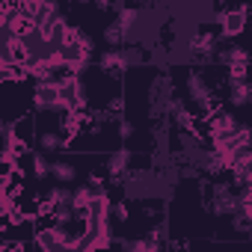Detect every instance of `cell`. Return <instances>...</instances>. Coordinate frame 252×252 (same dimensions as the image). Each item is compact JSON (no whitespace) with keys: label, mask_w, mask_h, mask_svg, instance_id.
Segmentation results:
<instances>
[{"label":"cell","mask_w":252,"mask_h":252,"mask_svg":"<svg viewBox=\"0 0 252 252\" xmlns=\"http://www.w3.org/2000/svg\"><path fill=\"white\" fill-rule=\"evenodd\" d=\"M128 172H131V152L128 149H119V152H113L107 158V175H110V181L122 184L125 178H128Z\"/></svg>","instance_id":"cell-8"},{"label":"cell","mask_w":252,"mask_h":252,"mask_svg":"<svg viewBox=\"0 0 252 252\" xmlns=\"http://www.w3.org/2000/svg\"><path fill=\"white\" fill-rule=\"evenodd\" d=\"M205 122H208V137H211V140H225V137H231V134H237V131H240L237 119H234L231 113H225V110H220V113L208 116Z\"/></svg>","instance_id":"cell-6"},{"label":"cell","mask_w":252,"mask_h":252,"mask_svg":"<svg viewBox=\"0 0 252 252\" xmlns=\"http://www.w3.org/2000/svg\"><path fill=\"white\" fill-rule=\"evenodd\" d=\"M231 225H234V231H240V234H252V217H246L243 211H240V214H234Z\"/></svg>","instance_id":"cell-16"},{"label":"cell","mask_w":252,"mask_h":252,"mask_svg":"<svg viewBox=\"0 0 252 252\" xmlns=\"http://www.w3.org/2000/svg\"><path fill=\"white\" fill-rule=\"evenodd\" d=\"M0 77H3V80H24L27 71L21 65H3V68H0Z\"/></svg>","instance_id":"cell-17"},{"label":"cell","mask_w":252,"mask_h":252,"mask_svg":"<svg viewBox=\"0 0 252 252\" xmlns=\"http://www.w3.org/2000/svg\"><path fill=\"white\" fill-rule=\"evenodd\" d=\"M33 104L39 113H65V98L60 80H39L33 89Z\"/></svg>","instance_id":"cell-1"},{"label":"cell","mask_w":252,"mask_h":252,"mask_svg":"<svg viewBox=\"0 0 252 252\" xmlns=\"http://www.w3.org/2000/svg\"><path fill=\"white\" fill-rule=\"evenodd\" d=\"M110 211H113V217H119L122 222L128 220V208H125V205H110Z\"/></svg>","instance_id":"cell-20"},{"label":"cell","mask_w":252,"mask_h":252,"mask_svg":"<svg viewBox=\"0 0 252 252\" xmlns=\"http://www.w3.org/2000/svg\"><path fill=\"white\" fill-rule=\"evenodd\" d=\"M57 149H63L60 134H42V152H57Z\"/></svg>","instance_id":"cell-18"},{"label":"cell","mask_w":252,"mask_h":252,"mask_svg":"<svg viewBox=\"0 0 252 252\" xmlns=\"http://www.w3.org/2000/svg\"><path fill=\"white\" fill-rule=\"evenodd\" d=\"M104 42L110 45V51H122V45H125V33H122V27H119L116 21L104 27Z\"/></svg>","instance_id":"cell-12"},{"label":"cell","mask_w":252,"mask_h":252,"mask_svg":"<svg viewBox=\"0 0 252 252\" xmlns=\"http://www.w3.org/2000/svg\"><path fill=\"white\" fill-rule=\"evenodd\" d=\"M228 101L234 107H246L252 104V83L243 80V83H228Z\"/></svg>","instance_id":"cell-10"},{"label":"cell","mask_w":252,"mask_h":252,"mask_svg":"<svg viewBox=\"0 0 252 252\" xmlns=\"http://www.w3.org/2000/svg\"><path fill=\"white\" fill-rule=\"evenodd\" d=\"M125 252H152V243L149 237H134V240H122Z\"/></svg>","instance_id":"cell-15"},{"label":"cell","mask_w":252,"mask_h":252,"mask_svg":"<svg viewBox=\"0 0 252 252\" xmlns=\"http://www.w3.org/2000/svg\"><path fill=\"white\" fill-rule=\"evenodd\" d=\"M243 187H252V172H249V175L243 178Z\"/></svg>","instance_id":"cell-21"},{"label":"cell","mask_w":252,"mask_h":252,"mask_svg":"<svg viewBox=\"0 0 252 252\" xmlns=\"http://www.w3.org/2000/svg\"><path fill=\"white\" fill-rule=\"evenodd\" d=\"M48 172H51V163L45 160V155H42V152H36V155H33V175L42 181V178H48Z\"/></svg>","instance_id":"cell-14"},{"label":"cell","mask_w":252,"mask_h":252,"mask_svg":"<svg viewBox=\"0 0 252 252\" xmlns=\"http://www.w3.org/2000/svg\"><path fill=\"white\" fill-rule=\"evenodd\" d=\"M187 95H190V101L205 113V119L214 116V113H220V104H217V98H214V89H211L196 71L187 74Z\"/></svg>","instance_id":"cell-2"},{"label":"cell","mask_w":252,"mask_h":252,"mask_svg":"<svg viewBox=\"0 0 252 252\" xmlns=\"http://www.w3.org/2000/svg\"><path fill=\"white\" fill-rule=\"evenodd\" d=\"M51 175L60 181V184H68V181H74V175H77V169L71 166V163H51Z\"/></svg>","instance_id":"cell-13"},{"label":"cell","mask_w":252,"mask_h":252,"mask_svg":"<svg viewBox=\"0 0 252 252\" xmlns=\"http://www.w3.org/2000/svg\"><path fill=\"white\" fill-rule=\"evenodd\" d=\"M119 137H122V140H131V137H134V125H131L128 119L119 122Z\"/></svg>","instance_id":"cell-19"},{"label":"cell","mask_w":252,"mask_h":252,"mask_svg":"<svg viewBox=\"0 0 252 252\" xmlns=\"http://www.w3.org/2000/svg\"><path fill=\"white\" fill-rule=\"evenodd\" d=\"M172 98H175V95H172V80H169L166 74L155 77V83H152V113H155V116H163V110H166V104H169Z\"/></svg>","instance_id":"cell-7"},{"label":"cell","mask_w":252,"mask_h":252,"mask_svg":"<svg viewBox=\"0 0 252 252\" xmlns=\"http://www.w3.org/2000/svg\"><path fill=\"white\" fill-rule=\"evenodd\" d=\"M65 45H74V48H80V51H83V54H89V57H92V48H95L92 36H89V33H83L80 27H68V33H65Z\"/></svg>","instance_id":"cell-11"},{"label":"cell","mask_w":252,"mask_h":252,"mask_svg":"<svg viewBox=\"0 0 252 252\" xmlns=\"http://www.w3.org/2000/svg\"><path fill=\"white\" fill-rule=\"evenodd\" d=\"M249 51L246 48H240V45H231V48H222L220 54H217V63L220 65H228V68H240V65H246L249 68Z\"/></svg>","instance_id":"cell-9"},{"label":"cell","mask_w":252,"mask_h":252,"mask_svg":"<svg viewBox=\"0 0 252 252\" xmlns=\"http://www.w3.org/2000/svg\"><path fill=\"white\" fill-rule=\"evenodd\" d=\"M211 190V214H240V196L231 190V184H225V181H217L214 187H208Z\"/></svg>","instance_id":"cell-4"},{"label":"cell","mask_w":252,"mask_h":252,"mask_svg":"<svg viewBox=\"0 0 252 252\" xmlns=\"http://www.w3.org/2000/svg\"><path fill=\"white\" fill-rule=\"evenodd\" d=\"M246 18H249V9H246V6H240V9H220V12H214V21L222 27V36H225V39L240 36V33H243V27H246Z\"/></svg>","instance_id":"cell-5"},{"label":"cell","mask_w":252,"mask_h":252,"mask_svg":"<svg viewBox=\"0 0 252 252\" xmlns=\"http://www.w3.org/2000/svg\"><path fill=\"white\" fill-rule=\"evenodd\" d=\"M149 57L140 51V48H122V51H104L101 54V60H98V65L104 68V71H128L131 65H137V63H146Z\"/></svg>","instance_id":"cell-3"}]
</instances>
